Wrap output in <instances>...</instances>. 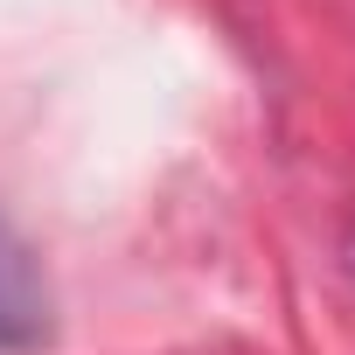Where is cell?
Returning <instances> with one entry per match:
<instances>
[{"label":"cell","instance_id":"cell-1","mask_svg":"<svg viewBox=\"0 0 355 355\" xmlns=\"http://www.w3.org/2000/svg\"><path fill=\"white\" fill-rule=\"evenodd\" d=\"M56 327V300H49V272L35 258V244L0 216V348L21 355V348H42Z\"/></svg>","mask_w":355,"mask_h":355}]
</instances>
